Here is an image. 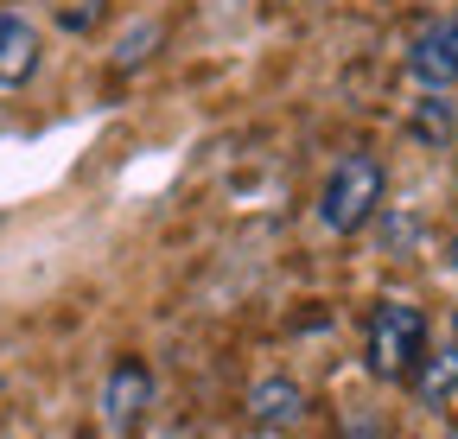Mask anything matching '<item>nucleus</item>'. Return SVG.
I'll use <instances>...</instances> for the list:
<instances>
[{
    "mask_svg": "<svg viewBox=\"0 0 458 439\" xmlns=\"http://www.w3.org/2000/svg\"><path fill=\"white\" fill-rule=\"evenodd\" d=\"M382 191H388V173H382V159L376 153H344L325 191H318V224L331 236H357L369 216L382 210Z\"/></svg>",
    "mask_w": 458,
    "mask_h": 439,
    "instance_id": "obj_1",
    "label": "nucleus"
},
{
    "mask_svg": "<svg viewBox=\"0 0 458 439\" xmlns=\"http://www.w3.org/2000/svg\"><path fill=\"white\" fill-rule=\"evenodd\" d=\"M420 350H427V318H420V306L382 300V306L369 312V369H376L382 382H408L414 363H420Z\"/></svg>",
    "mask_w": 458,
    "mask_h": 439,
    "instance_id": "obj_2",
    "label": "nucleus"
},
{
    "mask_svg": "<svg viewBox=\"0 0 458 439\" xmlns=\"http://www.w3.org/2000/svg\"><path fill=\"white\" fill-rule=\"evenodd\" d=\"M408 71L427 83V89H458V20H433L420 26V38L408 45Z\"/></svg>",
    "mask_w": 458,
    "mask_h": 439,
    "instance_id": "obj_3",
    "label": "nucleus"
},
{
    "mask_svg": "<svg viewBox=\"0 0 458 439\" xmlns=\"http://www.w3.org/2000/svg\"><path fill=\"white\" fill-rule=\"evenodd\" d=\"M147 395H153V382H147V363H114V376L102 382V420H108V433H128L134 420H140V408H147Z\"/></svg>",
    "mask_w": 458,
    "mask_h": 439,
    "instance_id": "obj_4",
    "label": "nucleus"
},
{
    "mask_svg": "<svg viewBox=\"0 0 458 439\" xmlns=\"http://www.w3.org/2000/svg\"><path fill=\"white\" fill-rule=\"evenodd\" d=\"M38 71V26L26 13H0V89H20Z\"/></svg>",
    "mask_w": 458,
    "mask_h": 439,
    "instance_id": "obj_5",
    "label": "nucleus"
},
{
    "mask_svg": "<svg viewBox=\"0 0 458 439\" xmlns=\"http://www.w3.org/2000/svg\"><path fill=\"white\" fill-rule=\"evenodd\" d=\"M306 414V395H300V382H286V376H267L249 389V420L267 426V433H286V426H300Z\"/></svg>",
    "mask_w": 458,
    "mask_h": 439,
    "instance_id": "obj_6",
    "label": "nucleus"
},
{
    "mask_svg": "<svg viewBox=\"0 0 458 439\" xmlns=\"http://www.w3.org/2000/svg\"><path fill=\"white\" fill-rule=\"evenodd\" d=\"M414 395L427 401V408H445L452 401V389H458V344H445V350H420V363H414Z\"/></svg>",
    "mask_w": 458,
    "mask_h": 439,
    "instance_id": "obj_7",
    "label": "nucleus"
},
{
    "mask_svg": "<svg viewBox=\"0 0 458 439\" xmlns=\"http://www.w3.org/2000/svg\"><path fill=\"white\" fill-rule=\"evenodd\" d=\"M45 13L64 26V32H96L102 13H108V0H45Z\"/></svg>",
    "mask_w": 458,
    "mask_h": 439,
    "instance_id": "obj_8",
    "label": "nucleus"
},
{
    "mask_svg": "<svg viewBox=\"0 0 458 439\" xmlns=\"http://www.w3.org/2000/svg\"><path fill=\"white\" fill-rule=\"evenodd\" d=\"M344 439H376V433H369V426H351V433H344Z\"/></svg>",
    "mask_w": 458,
    "mask_h": 439,
    "instance_id": "obj_9",
    "label": "nucleus"
},
{
    "mask_svg": "<svg viewBox=\"0 0 458 439\" xmlns=\"http://www.w3.org/2000/svg\"><path fill=\"white\" fill-rule=\"evenodd\" d=\"M452 267H458V236H452Z\"/></svg>",
    "mask_w": 458,
    "mask_h": 439,
    "instance_id": "obj_10",
    "label": "nucleus"
},
{
    "mask_svg": "<svg viewBox=\"0 0 458 439\" xmlns=\"http://www.w3.org/2000/svg\"><path fill=\"white\" fill-rule=\"evenodd\" d=\"M452 332H458V312H452Z\"/></svg>",
    "mask_w": 458,
    "mask_h": 439,
    "instance_id": "obj_11",
    "label": "nucleus"
},
{
    "mask_svg": "<svg viewBox=\"0 0 458 439\" xmlns=\"http://www.w3.org/2000/svg\"><path fill=\"white\" fill-rule=\"evenodd\" d=\"M452 439H458V433H452Z\"/></svg>",
    "mask_w": 458,
    "mask_h": 439,
    "instance_id": "obj_12",
    "label": "nucleus"
}]
</instances>
